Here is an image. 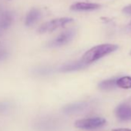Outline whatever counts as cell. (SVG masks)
I'll return each instance as SVG.
<instances>
[{"instance_id":"6da1fadb","label":"cell","mask_w":131,"mask_h":131,"mask_svg":"<svg viewBox=\"0 0 131 131\" xmlns=\"http://www.w3.org/2000/svg\"><path fill=\"white\" fill-rule=\"evenodd\" d=\"M118 49V46L114 44H102L94 46L89 49L83 56L82 60L89 64L92 63L102 57L116 51Z\"/></svg>"},{"instance_id":"7a4b0ae2","label":"cell","mask_w":131,"mask_h":131,"mask_svg":"<svg viewBox=\"0 0 131 131\" xmlns=\"http://www.w3.org/2000/svg\"><path fill=\"white\" fill-rule=\"evenodd\" d=\"M60 123L52 116H42L36 119L32 126L36 131H57L59 129Z\"/></svg>"},{"instance_id":"3957f363","label":"cell","mask_w":131,"mask_h":131,"mask_svg":"<svg viewBox=\"0 0 131 131\" xmlns=\"http://www.w3.org/2000/svg\"><path fill=\"white\" fill-rule=\"evenodd\" d=\"M73 21V19L64 17V18H58L46 22V23L42 24L38 29L39 33H46L51 32L59 28L64 27L66 25H67Z\"/></svg>"},{"instance_id":"277c9868","label":"cell","mask_w":131,"mask_h":131,"mask_svg":"<svg viewBox=\"0 0 131 131\" xmlns=\"http://www.w3.org/2000/svg\"><path fill=\"white\" fill-rule=\"evenodd\" d=\"M105 123L106 119L103 117H91L77 120L75 123V126L83 129H93L103 126Z\"/></svg>"},{"instance_id":"5b68a950","label":"cell","mask_w":131,"mask_h":131,"mask_svg":"<svg viewBox=\"0 0 131 131\" xmlns=\"http://www.w3.org/2000/svg\"><path fill=\"white\" fill-rule=\"evenodd\" d=\"M75 36H76V30L74 29H70L69 30H67L62 32L57 37L51 40L48 43L47 46L50 48H55V47L65 46L67 43L70 42Z\"/></svg>"},{"instance_id":"8992f818","label":"cell","mask_w":131,"mask_h":131,"mask_svg":"<svg viewBox=\"0 0 131 131\" xmlns=\"http://www.w3.org/2000/svg\"><path fill=\"white\" fill-rule=\"evenodd\" d=\"M90 106L91 105L89 102H86V101L77 102L65 106L62 108V111L67 115H75V114H80L84 113Z\"/></svg>"},{"instance_id":"52a82bcc","label":"cell","mask_w":131,"mask_h":131,"mask_svg":"<svg viewBox=\"0 0 131 131\" xmlns=\"http://www.w3.org/2000/svg\"><path fill=\"white\" fill-rule=\"evenodd\" d=\"M14 20L13 13L5 10L0 12V36H2L13 25Z\"/></svg>"},{"instance_id":"ba28073f","label":"cell","mask_w":131,"mask_h":131,"mask_svg":"<svg viewBox=\"0 0 131 131\" xmlns=\"http://www.w3.org/2000/svg\"><path fill=\"white\" fill-rule=\"evenodd\" d=\"M116 116L123 121L131 119V106L126 103L119 105L116 109Z\"/></svg>"},{"instance_id":"9c48e42d","label":"cell","mask_w":131,"mask_h":131,"mask_svg":"<svg viewBox=\"0 0 131 131\" xmlns=\"http://www.w3.org/2000/svg\"><path fill=\"white\" fill-rule=\"evenodd\" d=\"M87 65H88L87 63L84 62L81 59L79 61L72 62L67 64H65L59 69V70L61 72H72V71H76V70L84 69L85 67H87Z\"/></svg>"},{"instance_id":"30bf717a","label":"cell","mask_w":131,"mask_h":131,"mask_svg":"<svg viewBox=\"0 0 131 131\" xmlns=\"http://www.w3.org/2000/svg\"><path fill=\"white\" fill-rule=\"evenodd\" d=\"M99 8H100V6L97 3H84V2L76 3L73 4L70 7L71 10L78 11V12L79 11H92V10H96Z\"/></svg>"},{"instance_id":"8fae6325","label":"cell","mask_w":131,"mask_h":131,"mask_svg":"<svg viewBox=\"0 0 131 131\" xmlns=\"http://www.w3.org/2000/svg\"><path fill=\"white\" fill-rule=\"evenodd\" d=\"M41 12L39 9L33 8L30 9L26 16L25 18V25L28 27L33 26L40 18H41Z\"/></svg>"},{"instance_id":"7c38bea8","label":"cell","mask_w":131,"mask_h":131,"mask_svg":"<svg viewBox=\"0 0 131 131\" xmlns=\"http://www.w3.org/2000/svg\"><path fill=\"white\" fill-rule=\"evenodd\" d=\"M54 69L46 66H39L36 67L31 70V74L35 77H46L53 73Z\"/></svg>"},{"instance_id":"4fadbf2b","label":"cell","mask_w":131,"mask_h":131,"mask_svg":"<svg viewBox=\"0 0 131 131\" xmlns=\"http://www.w3.org/2000/svg\"><path fill=\"white\" fill-rule=\"evenodd\" d=\"M15 107L13 101L9 100H0V115L10 113Z\"/></svg>"},{"instance_id":"5bb4252c","label":"cell","mask_w":131,"mask_h":131,"mask_svg":"<svg viewBox=\"0 0 131 131\" xmlns=\"http://www.w3.org/2000/svg\"><path fill=\"white\" fill-rule=\"evenodd\" d=\"M116 81L117 79H110V80L102 81L99 84V88L103 90H110L115 89L117 86Z\"/></svg>"},{"instance_id":"9a60e30c","label":"cell","mask_w":131,"mask_h":131,"mask_svg":"<svg viewBox=\"0 0 131 131\" xmlns=\"http://www.w3.org/2000/svg\"><path fill=\"white\" fill-rule=\"evenodd\" d=\"M117 86L123 89L131 88V77H123L117 79L116 81Z\"/></svg>"},{"instance_id":"2e32d148","label":"cell","mask_w":131,"mask_h":131,"mask_svg":"<svg viewBox=\"0 0 131 131\" xmlns=\"http://www.w3.org/2000/svg\"><path fill=\"white\" fill-rule=\"evenodd\" d=\"M9 55L8 49L4 46L0 45V62L5 61L9 57Z\"/></svg>"},{"instance_id":"e0dca14e","label":"cell","mask_w":131,"mask_h":131,"mask_svg":"<svg viewBox=\"0 0 131 131\" xmlns=\"http://www.w3.org/2000/svg\"><path fill=\"white\" fill-rule=\"evenodd\" d=\"M123 13L126 15H131V5L126 6L123 9Z\"/></svg>"},{"instance_id":"ac0fdd59","label":"cell","mask_w":131,"mask_h":131,"mask_svg":"<svg viewBox=\"0 0 131 131\" xmlns=\"http://www.w3.org/2000/svg\"><path fill=\"white\" fill-rule=\"evenodd\" d=\"M113 131H131V129H126V128H119V129H113Z\"/></svg>"},{"instance_id":"d6986e66","label":"cell","mask_w":131,"mask_h":131,"mask_svg":"<svg viewBox=\"0 0 131 131\" xmlns=\"http://www.w3.org/2000/svg\"><path fill=\"white\" fill-rule=\"evenodd\" d=\"M130 55H131V52H130Z\"/></svg>"},{"instance_id":"ffe728a7","label":"cell","mask_w":131,"mask_h":131,"mask_svg":"<svg viewBox=\"0 0 131 131\" xmlns=\"http://www.w3.org/2000/svg\"><path fill=\"white\" fill-rule=\"evenodd\" d=\"M130 25H131V23H130Z\"/></svg>"}]
</instances>
